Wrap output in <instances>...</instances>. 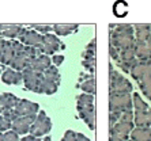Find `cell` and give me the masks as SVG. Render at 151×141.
<instances>
[{"label": "cell", "instance_id": "cell-44", "mask_svg": "<svg viewBox=\"0 0 151 141\" xmlns=\"http://www.w3.org/2000/svg\"><path fill=\"white\" fill-rule=\"evenodd\" d=\"M146 43H147L148 52H150V54H151V37H150V38H148V39H147V42H146Z\"/></svg>", "mask_w": 151, "mask_h": 141}, {"label": "cell", "instance_id": "cell-46", "mask_svg": "<svg viewBox=\"0 0 151 141\" xmlns=\"http://www.w3.org/2000/svg\"><path fill=\"white\" fill-rule=\"evenodd\" d=\"M0 141H3V133L0 132Z\"/></svg>", "mask_w": 151, "mask_h": 141}, {"label": "cell", "instance_id": "cell-30", "mask_svg": "<svg viewBox=\"0 0 151 141\" xmlns=\"http://www.w3.org/2000/svg\"><path fill=\"white\" fill-rule=\"evenodd\" d=\"M30 27L33 28V30H35L37 33H40L42 35L44 34H48V33H50L53 30V26H48V25H32Z\"/></svg>", "mask_w": 151, "mask_h": 141}, {"label": "cell", "instance_id": "cell-45", "mask_svg": "<svg viewBox=\"0 0 151 141\" xmlns=\"http://www.w3.org/2000/svg\"><path fill=\"white\" fill-rule=\"evenodd\" d=\"M50 140H52V138H50V136H46L45 140H44V141H50Z\"/></svg>", "mask_w": 151, "mask_h": 141}, {"label": "cell", "instance_id": "cell-32", "mask_svg": "<svg viewBox=\"0 0 151 141\" xmlns=\"http://www.w3.org/2000/svg\"><path fill=\"white\" fill-rule=\"evenodd\" d=\"M120 121H124V122H134V110H127L121 114L120 117Z\"/></svg>", "mask_w": 151, "mask_h": 141}, {"label": "cell", "instance_id": "cell-17", "mask_svg": "<svg viewBox=\"0 0 151 141\" xmlns=\"http://www.w3.org/2000/svg\"><path fill=\"white\" fill-rule=\"evenodd\" d=\"M29 63H30L29 57L25 54V52H22V53L15 54L14 58H12L10 63V67H12L14 70H19V72H21V70H23L26 67H27Z\"/></svg>", "mask_w": 151, "mask_h": 141}, {"label": "cell", "instance_id": "cell-22", "mask_svg": "<svg viewBox=\"0 0 151 141\" xmlns=\"http://www.w3.org/2000/svg\"><path fill=\"white\" fill-rule=\"evenodd\" d=\"M79 28L78 25H55L53 26V31L57 35H70L75 33Z\"/></svg>", "mask_w": 151, "mask_h": 141}, {"label": "cell", "instance_id": "cell-34", "mask_svg": "<svg viewBox=\"0 0 151 141\" xmlns=\"http://www.w3.org/2000/svg\"><path fill=\"white\" fill-rule=\"evenodd\" d=\"M1 115L4 117V118H7L8 121H12L17 118V115H15V113H14V109H7V110H1Z\"/></svg>", "mask_w": 151, "mask_h": 141}, {"label": "cell", "instance_id": "cell-18", "mask_svg": "<svg viewBox=\"0 0 151 141\" xmlns=\"http://www.w3.org/2000/svg\"><path fill=\"white\" fill-rule=\"evenodd\" d=\"M18 102H19V98H17L14 94H10V92L0 94V109L1 110L14 109Z\"/></svg>", "mask_w": 151, "mask_h": 141}, {"label": "cell", "instance_id": "cell-4", "mask_svg": "<svg viewBox=\"0 0 151 141\" xmlns=\"http://www.w3.org/2000/svg\"><path fill=\"white\" fill-rule=\"evenodd\" d=\"M109 110L116 111V113H124L127 110H132V96H131V94H110Z\"/></svg>", "mask_w": 151, "mask_h": 141}, {"label": "cell", "instance_id": "cell-1", "mask_svg": "<svg viewBox=\"0 0 151 141\" xmlns=\"http://www.w3.org/2000/svg\"><path fill=\"white\" fill-rule=\"evenodd\" d=\"M110 45L119 50L132 48L135 45V30L131 25H119L110 33Z\"/></svg>", "mask_w": 151, "mask_h": 141}, {"label": "cell", "instance_id": "cell-41", "mask_svg": "<svg viewBox=\"0 0 151 141\" xmlns=\"http://www.w3.org/2000/svg\"><path fill=\"white\" fill-rule=\"evenodd\" d=\"M109 141H127V138L119 137V136H114V134H110V138H109Z\"/></svg>", "mask_w": 151, "mask_h": 141}, {"label": "cell", "instance_id": "cell-9", "mask_svg": "<svg viewBox=\"0 0 151 141\" xmlns=\"http://www.w3.org/2000/svg\"><path fill=\"white\" fill-rule=\"evenodd\" d=\"M34 120H35V115H33V117H17V118L12 121L11 129H12L17 134H25L30 130V126H32V123Z\"/></svg>", "mask_w": 151, "mask_h": 141}, {"label": "cell", "instance_id": "cell-29", "mask_svg": "<svg viewBox=\"0 0 151 141\" xmlns=\"http://www.w3.org/2000/svg\"><path fill=\"white\" fill-rule=\"evenodd\" d=\"M94 105V95L90 94H82L78 96V107H83V106H91Z\"/></svg>", "mask_w": 151, "mask_h": 141}, {"label": "cell", "instance_id": "cell-15", "mask_svg": "<svg viewBox=\"0 0 151 141\" xmlns=\"http://www.w3.org/2000/svg\"><path fill=\"white\" fill-rule=\"evenodd\" d=\"M57 88H59V84H57V83H55V81H52V80H49V79H46L42 76L37 92H38V94L52 95V94H55V92L57 91Z\"/></svg>", "mask_w": 151, "mask_h": 141}, {"label": "cell", "instance_id": "cell-21", "mask_svg": "<svg viewBox=\"0 0 151 141\" xmlns=\"http://www.w3.org/2000/svg\"><path fill=\"white\" fill-rule=\"evenodd\" d=\"M15 56V50L11 45V41L10 42H6V46H4V50L1 53V56H0V63L4 64V65H10L11 60L14 58Z\"/></svg>", "mask_w": 151, "mask_h": 141}, {"label": "cell", "instance_id": "cell-28", "mask_svg": "<svg viewBox=\"0 0 151 141\" xmlns=\"http://www.w3.org/2000/svg\"><path fill=\"white\" fill-rule=\"evenodd\" d=\"M95 42H97V41L93 39L91 42L86 46V49H84V52H83V60H95V49H97Z\"/></svg>", "mask_w": 151, "mask_h": 141}, {"label": "cell", "instance_id": "cell-43", "mask_svg": "<svg viewBox=\"0 0 151 141\" xmlns=\"http://www.w3.org/2000/svg\"><path fill=\"white\" fill-rule=\"evenodd\" d=\"M146 115H147V122H148V125L151 126V110H147Z\"/></svg>", "mask_w": 151, "mask_h": 141}, {"label": "cell", "instance_id": "cell-11", "mask_svg": "<svg viewBox=\"0 0 151 141\" xmlns=\"http://www.w3.org/2000/svg\"><path fill=\"white\" fill-rule=\"evenodd\" d=\"M134 129V122H124V121H119L110 127V134L119 136L128 140V136Z\"/></svg>", "mask_w": 151, "mask_h": 141}, {"label": "cell", "instance_id": "cell-24", "mask_svg": "<svg viewBox=\"0 0 151 141\" xmlns=\"http://www.w3.org/2000/svg\"><path fill=\"white\" fill-rule=\"evenodd\" d=\"M42 76L46 79H49V80H52V81H55L57 84H60V72H59V69H57V67H55V65H50V67L42 73Z\"/></svg>", "mask_w": 151, "mask_h": 141}, {"label": "cell", "instance_id": "cell-6", "mask_svg": "<svg viewBox=\"0 0 151 141\" xmlns=\"http://www.w3.org/2000/svg\"><path fill=\"white\" fill-rule=\"evenodd\" d=\"M18 39H19V42H22L23 45L32 46V48L38 49L42 42V34L37 33L35 30H26L25 27H22L19 34H18Z\"/></svg>", "mask_w": 151, "mask_h": 141}, {"label": "cell", "instance_id": "cell-3", "mask_svg": "<svg viewBox=\"0 0 151 141\" xmlns=\"http://www.w3.org/2000/svg\"><path fill=\"white\" fill-rule=\"evenodd\" d=\"M52 129V121L44 110H40L38 114L35 115V120L33 121L32 126H30V134L34 137H41L44 134L49 133Z\"/></svg>", "mask_w": 151, "mask_h": 141}, {"label": "cell", "instance_id": "cell-37", "mask_svg": "<svg viewBox=\"0 0 151 141\" xmlns=\"http://www.w3.org/2000/svg\"><path fill=\"white\" fill-rule=\"evenodd\" d=\"M120 52H121V50H119L116 46H113V45L109 46V54H110V57H112L113 60H119L120 58Z\"/></svg>", "mask_w": 151, "mask_h": 141}, {"label": "cell", "instance_id": "cell-8", "mask_svg": "<svg viewBox=\"0 0 151 141\" xmlns=\"http://www.w3.org/2000/svg\"><path fill=\"white\" fill-rule=\"evenodd\" d=\"M40 106L34 102L26 100V99H19L18 105L14 107V113L17 117H33L37 115Z\"/></svg>", "mask_w": 151, "mask_h": 141}, {"label": "cell", "instance_id": "cell-27", "mask_svg": "<svg viewBox=\"0 0 151 141\" xmlns=\"http://www.w3.org/2000/svg\"><path fill=\"white\" fill-rule=\"evenodd\" d=\"M137 81H139V85H140L143 94L148 99H151V76H144Z\"/></svg>", "mask_w": 151, "mask_h": 141}, {"label": "cell", "instance_id": "cell-35", "mask_svg": "<svg viewBox=\"0 0 151 141\" xmlns=\"http://www.w3.org/2000/svg\"><path fill=\"white\" fill-rule=\"evenodd\" d=\"M82 65L90 72L95 70V60H82Z\"/></svg>", "mask_w": 151, "mask_h": 141}, {"label": "cell", "instance_id": "cell-38", "mask_svg": "<svg viewBox=\"0 0 151 141\" xmlns=\"http://www.w3.org/2000/svg\"><path fill=\"white\" fill-rule=\"evenodd\" d=\"M52 61H53V64H55V67H60L64 61V56H61V54H55Z\"/></svg>", "mask_w": 151, "mask_h": 141}, {"label": "cell", "instance_id": "cell-5", "mask_svg": "<svg viewBox=\"0 0 151 141\" xmlns=\"http://www.w3.org/2000/svg\"><path fill=\"white\" fill-rule=\"evenodd\" d=\"M59 48L64 49L63 42H60V39L57 35L55 34H44L42 35V42L38 48V52L41 54H45V56H49V54H55V53L59 50Z\"/></svg>", "mask_w": 151, "mask_h": 141}, {"label": "cell", "instance_id": "cell-13", "mask_svg": "<svg viewBox=\"0 0 151 141\" xmlns=\"http://www.w3.org/2000/svg\"><path fill=\"white\" fill-rule=\"evenodd\" d=\"M1 81L6 84H21L23 81V76H22V72H19V70H14L12 68H8L1 73Z\"/></svg>", "mask_w": 151, "mask_h": 141}, {"label": "cell", "instance_id": "cell-2", "mask_svg": "<svg viewBox=\"0 0 151 141\" xmlns=\"http://www.w3.org/2000/svg\"><path fill=\"white\" fill-rule=\"evenodd\" d=\"M109 78H110V94H131L132 92V84L127 80L124 76L113 69L109 65Z\"/></svg>", "mask_w": 151, "mask_h": 141}, {"label": "cell", "instance_id": "cell-10", "mask_svg": "<svg viewBox=\"0 0 151 141\" xmlns=\"http://www.w3.org/2000/svg\"><path fill=\"white\" fill-rule=\"evenodd\" d=\"M78 113L81 115V118L87 123V126L94 130L95 129V109L94 105L91 106H83V107H78Z\"/></svg>", "mask_w": 151, "mask_h": 141}, {"label": "cell", "instance_id": "cell-42", "mask_svg": "<svg viewBox=\"0 0 151 141\" xmlns=\"http://www.w3.org/2000/svg\"><path fill=\"white\" fill-rule=\"evenodd\" d=\"M4 46H6V41L0 38V56H1V53H3V50H4Z\"/></svg>", "mask_w": 151, "mask_h": 141}, {"label": "cell", "instance_id": "cell-48", "mask_svg": "<svg viewBox=\"0 0 151 141\" xmlns=\"http://www.w3.org/2000/svg\"><path fill=\"white\" fill-rule=\"evenodd\" d=\"M0 73H1V69H0Z\"/></svg>", "mask_w": 151, "mask_h": 141}, {"label": "cell", "instance_id": "cell-25", "mask_svg": "<svg viewBox=\"0 0 151 141\" xmlns=\"http://www.w3.org/2000/svg\"><path fill=\"white\" fill-rule=\"evenodd\" d=\"M131 75H132V78H135L136 80H140L142 78H144V75H146V63H144V61H139V63L131 69Z\"/></svg>", "mask_w": 151, "mask_h": 141}, {"label": "cell", "instance_id": "cell-31", "mask_svg": "<svg viewBox=\"0 0 151 141\" xmlns=\"http://www.w3.org/2000/svg\"><path fill=\"white\" fill-rule=\"evenodd\" d=\"M11 125H12V122L0 114V132H8L11 129Z\"/></svg>", "mask_w": 151, "mask_h": 141}, {"label": "cell", "instance_id": "cell-26", "mask_svg": "<svg viewBox=\"0 0 151 141\" xmlns=\"http://www.w3.org/2000/svg\"><path fill=\"white\" fill-rule=\"evenodd\" d=\"M81 88L84 91V94H90V95H94L95 94V79L93 76H88L84 81H82Z\"/></svg>", "mask_w": 151, "mask_h": 141}, {"label": "cell", "instance_id": "cell-16", "mask_svg": "<svg viewBox=\"0 0 151 141\" xmlns=\"http://www.w3.org/2000/svg\"><path fill=\"white\" fill-rule=\"evenodd\" d=\"M129 136L132 141H151V127H134Z\"/></svg>", "mask_w": 151, "mask_h": 141}, {"label": "cell", "instance_id": "cell-39", "mask_svg": "<svg viewBox=\"0 0 151 141\" xmlns=\"http://www.w3.org/2000/svg\"><path fill=\"white\" fill-rule=\"evenodd\" d=\"M76 141H91V140H90V138H87L84 134L76 133Z\"/></svg>", "mask_w": 151, "mask_h": 141}, {"label": "cell", "instance_id": "cell-47", "mask_svg": "<svg viewBox=\"0 0 151 141\" xmlns=\"http://www.w3.org/2000/svg\"><path fill=\"white\" fill-rule=\"evenodd\" d=\"M0 114H1V109H0Z\"/></svg>", "mask_w": 151, "mask_h": 141}, {"label": "cell", "instance_id": "cell-14", "mask_svg": "<svg viewBox=\"0 0 151 141\" xmlns=\"http://www.w3.org/2000/svg\"><path fill=\"white\" fill-rule=\"evenodd\" d=\"M134 30H135V34H136V41L147 42V39L151 37V25L137 23V25H135Z\"/></svg>", "mask_w": 151, "mask_h": 141}, {"label": "cell", "instance_id": "cell-40", "mask_svg": "<svg viewBox=\"0 0 151 141\" xmlns=\"http://www.w3.org/2000/svg\"><path fill=\"white\" fill-rule=\"evenodd\" d=\"M21 141H41V140H40L38 137H34V136H32V134H30V136H26V137H23Z\"/></svg>", "mask_w": 151, "mask_h": 141}, {"label": "cell", "instance_id": "cell-19", "mask_svg": "<svg viewBox=\"0 0 151 141\" xmlns=\"http://www.w3.org/2000/svg\"><path fill=\"white\" fill-rule=\"evenodd\" d=\"M135 56L139 61H146L148 58H151V54L148 52L147 43L146 42H140V41H135Z\"/></svg>", "mask_w": 151, "mask_h": 141}, {"label": "cell", "instance_id": "cell-36", "mask_svg": "<svg viewBox=\"0 0 151 141\" xmlns=\"http://www.w3.org/2000/svg\"><path fill=\"white\" fill-rule=\"evenodd\" d=\"M61 141H76V133L74 130H67L61 138Z\"/></svg>", "mask_w": 151, "mask_h": 141}, {"label": "cell", "instance_id": "cell-12", "mask_svg": "<svg viewBox=\"0 0 151 141\" xmlns=\"http://www.w3.org/2000/svg\"><path fill=\"white\" fill-rule=\"evenodd\" d=\"M27 67L32 68L35 72H38V73H44L50 67V58L48 56H45V54H40V56H37L29 63Z\"/></svg>", "mask_w": 151, "mask_h": 141}, {"label": "cell", "instance_id": "cell-23", "mask_svg": "<svg viewBox=\"0 0 151 141\" xmlns=\"http://www.w3.org/2000/svg\"><path fill=\"white\" fill-rule=\"evenodd\" d=\"M132 106H134L135 111H147V110H150L148 109V105L144 102L143 99L140 98V95L136 94V92L132 95Z\"/></svg>", "mask_w": 151, "mask_h": 141}, {"label": "cell", "instance_id": "cell-7", "mask_svg": "<svg viewBox=\"0 0 151 141\" xmlns=\"http://www.w3.org/2000/svg\"><path fill=\"white\" fill-rule=\"evenodd\" d=\"M22 76H23V81H25V90L37 92L40 81L42 79V73H38V72L33 70L32 68L26 67L25 69L22 70Z\"/></svg>", "mask_w": 151, "mask_h": 141}, {"label": "cell", "instance_id": "cell-33", "mask_svg": "<svg viewBox=\"0 0 151 141\" xmlns=\"http://www.w3.org/2000/svg\"><path fill=\"white\" fill-rule=\"evenodd\" d=\"M3 141H21V140H19V136L14 130L12 132L8 130L3 134Z\"/></svg>", "mask_w": 151, "mask_h": 141}, {"label": "cell", "instance_id": "cell-20", "mask_svg": "<svg viewBox=\"0 0 151 141\" xmlns=\"http://www.w3.org/2000/svg\"><path fill=\"white\" fill-rule=\"evenodd\" d=\"M21 28V26L17 25H0V35L6 38H18Z\"/></svg>", "mask_w": 151, "mask_h": 141}]
</instances>
